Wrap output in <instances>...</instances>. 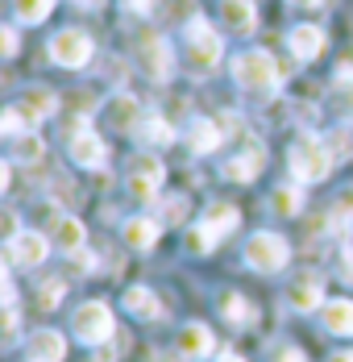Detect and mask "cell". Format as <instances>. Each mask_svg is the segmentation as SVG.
<instances>
[{
  "instance_id": "cell-1",
  "label": "cell",
  "mask_w": 353,
  "mask_h": 362,
  "mask_svg": "<svg viewBox=\"0 0 353 362\" xmlns=\"http://www.w3.org/2000/svg\"><path fill=\"white\" fill-rule=\"evenodd\" d=\"M233 79H237V88H246L253 96H275L282 83V71L266 50H241L233 59Z\"/></svg>"
},
{
  "instance_id": "cell-2",
  "label": "cell",
  "mask_w": 353,
  "mask_h": 362,
  "mask_svg": "<svg viewBox=\"0 0 353 362\" xmlns=\"http://www.w3.org/2000/svg\"><path fill=\"white\" fill-rule=\"evenodd\" d=\"M333 163H337V150L328 142H320L316 134H304L291 146V171H295L299 183H320L333 171Z\"/></svg>"
},
{
  "instance_id": "cell-3",
  "label": "cell",
  "mask_w": 353,
  "mask_h": 362,
  "mask_svg": "<svg viewBox=\"0 0 353 362\" xmlns=\"http://www.w3.org/2000/svg\"><path fill=\"white\" fill-rule=\"evenodd\" d=\"M220 54H225L220 34L212 30L204 17H191V21H187V63H191V71H200V75L216 71Z\"/></svg>"
},
{
  "instance_id": "cell-4",
  "label": "cell",
  "mask_w": 353,
  "mask_h": 362,
  "mask_svg": "<svg viewBox=\"0 0 353 362\" xmlns=\"http://www.w3.org/2000/svg\"><path fill=\"white\" fill-rule=\"evenodd\" d=\"M287 258H291V246H287V238L282 233H270V229H262V233H253L246 242V262L253 271H262V275H275L287 267Z\"/></svg>"
},
{
  "instance_id": "cell-5",
  "label": "cell",
  "mask_w": 353,
  "mask_h": 362,
  "mask_svg": "<svg viewBox=\"0 0 353 362\" xmlns=\"http://www.w3.org/2000/svg\"><path fill=\"white\" fill-rule=\"evenodd\" d=\"M112 308L100 304V300H88V304H79L75 308V317H71V333L83 341V346H100L112 337Z\"/></svg>"
},
{
  "instance_id": "cell-6",
  "label": "cell",
  "mask_w": 353,
  "mask_h": 362,
  "mask_svg": "<svg viewBox=\"0 0 353 362\" xmlns=\"http://www.w3.org/2000/svg\"><path fill=\"white\" fill-rule=\"evenodd\" d=\"M92 54H96V42L83 34V30H59V34L50 37V59H54L59 67L79 71V67L92 63Z\"/></svg>"
},
{
  "instance_id": "cell-7",
  "label": "cell",
  "mask_w": 353,
  "mask_h": 362,
  "mask_svg": "<svg viewBox=\"0 0 353 362\" xmlns=\"http://www.w3.org/2000/svg\"><path fill=\"white\" fill-rule=\"evenodd\" d=\"M67 154H71V163H79V167H88V171H100L108 163V146L100 142V134H92L83 121H75L67 129Z\"/></svg>"
},
{
  "instance_id": "cell-8",
  "label": "cell",
  "mask_w": 353,
  "mask_h": 362,
  "mask_svg": "<svg viewBox=\"0 0 353 362\" xmlns=\"http://www.w3.org/2000/svg\"><path fill=\"white\" fill-rule=\"evenodd\" d=\"M37 213L46 217V221H42V225H46V238H50L63 254H79V250H83V225L71 217V213L54 209V204H42Z\"/></svg>"
},
{
  "instance_id": "cell-9",
  "label": "cell",
  "mask_w": 353,
  "mask_h": 362,
  "mask_svg": "<svg viewBox=\"0 0 353 362\" xmlns=\"http://www.w3.org/2000/svg\"><path fill=\"white\" fill-rule=\"evenodd\" d=\"M133 63H138L141 75H150V79H171V67H175L167 37H158V34H141L138 37V46H133Z\"/></svg>"
},
{
  "instance_id": "cell-10",
  "label": "cell",
  "mask_w": 353,
  "mask_h": 362,
  "mask_svg": "<svg viewBox=\"0 0 353 362\" xmlns=\"http://www.w3.org/2000/svg\"><path fill=\"white\" fill-rule=\"evenodd\" d=\"M125 180H129V192H133L138 200H154L158 187H162V158H158V154H133Z\"/></svg>"
},
{
  "instance_id": "cell-11",
  "label": "cell",
  "mask_w": 353,
  "mask_h": 362,
  "mask_svg": "<svg viewBox=\"0 0 353 362\" xmlns=\"http://www.w3.org/2000/svg\"><path fill=\"white\" fill-rule=\"evenodd\" d=\"M46 254H50V238L37 233V229H21L17 238L4 242V262L8 267H37V262H46Z\"/></svg>"
},
{
  "instance_id": "cell-12",
  "label": "cell",
  "mask_w": 353,
  "mask_h": 362,
  "mask_svg": "<svg viewBox=\"0 0 353 362\" xmlns=\"http://www.w3.org/2000/svg\"><path fill=\"white\" fill-rule=\"evenodd\" d=\"M104 121H108V129H116V134H138V125H141V109H138V100L129 96V92H112L104 100Z\"/></svg>"
},
{
  "instance_id": "cell-13",
  "label": "cell",
  "mask_w": 353,
  "mask_h": 362,
  "mask_svg": "<svg viewBox=\"0 0 353 362\" xmlns=\"http://www.w3.org/2000/svg\"><path fill=\"white\" fill-rule=\"evenodd\" d=\"M287 304H291V308H299V313L324 308V279H320L316 271L295 275V279H291V288H287Z\"/></svg>"
},
{
  "instance_id": "cell-14",
  "label": "cell",
  "mask_w": 353,
  "mask_h": 362,
  "mask_svg": "<svg viewBox=\"0 0 353 362\" xmlns=\"http://www.w3.org/2000/svg\"><path fill=\"white\" fill-rule=\"evenodd\" d=\"M67 354V341L59 329H34L25 337V362H63Z\"/></svg>"
},
{
  "instance_id": "cell-15",
  "label": "cell",
  "mask_w": 353,
  "mask_h": 362,
  "mask_svg": "<svg viewBox=\"0 0 353 362\" xmlns=\"http://www.w3.org/2000/svg\"><path fill=\"white\" fill-rule=\"evenodd\" d=\"M262 167H266V154H262V146H246L241 154H233V158L225 163V180H233V183H253Z\"/></svg>"
},
{
  "instance_id": "cell-16",
  "label": "cell",
  "mask_w": 353,
  "mask_h": 362,
  "mask_svg": "<svg viewBox=\"0 0 353 362\" xmlns=\"http://www.w3.org/2000/svg\"><path fill=\"white\" fill-rule=\"evenodd\" d=\"M175 350L183 354V358H208L212 350H216V341H212L208 325H200V321H191V325L179 329V341Z\"/></svg>"
},
{
  "instance_id": "cell-17",
  "label": "cell",
  "mask_w": 353,
  "mask_h": 362,
  "mask_svg": "<svg viewBox=\"0 0 353 362\" xmlns=\"http://www.w3.org/2000/svg\"><path fill=\"white\" fill-rule=\"evenodd\" d=\"M287 46H291V54L299 63H312V59H320V50H324V30L320 25H295L287 34Z\"/></svg>"
},
{
  "instance_id": "cell-18",
  "label": "cell",
  "mask_w": 353,
  "mask_h": 362,
  "mask_svg": "<svg viewBox=\"0 0 353 362\" xmlns=\"http://www.w3.org/2000/svg\"><path fill=\"white\" fill-rule=\"evenodd\" d=\"M241 225V213L233 209V204H212L208 213H204V221H200V229L208 233V242L216 246V238H225V233H233Z\"/></svg>"
},
{
  "instance_id": "cell-19",
  "label": "cell",
  "mask_w": 353,
  "mask_h": 362,
  "mask_svg": "<svg viewBox=\"0 0 353 362\" xmlns=\"http://www.w3.org/2000/svg\"><path fill=\"white\" fill-rule=\"evenodd\" d=\"M125 308L133 313V321H162V313H167V304L150 288H129L125 291Z\"/></svg>"
},
{
  "instance_id": "cell-20",
  "label": "cell",
  "mask_w": 353,
  "mask_h": 362,
  "mask_svg": "<svg viewBox=\"0 0 353 362\" xmlns=\"http://www.w3.org/2000/svg\"><path fill=\"white\" fill-rule=\"evenodd\" d=\"M154 242H158V221H150V217H129L125 221V246H129V250L150 254Z\"/></svg>"
},
{
  "instance_id": "cell-21",
  "label": "cell",
  "mask_w": 353,
  "mask_h": 362,
  "mask_svg": "<svg viewBox=\"0 0 353 362\" xmlns=\"http://www.w3.org/2000/svg\"><path fill=\"white\" fill-rule=\"evenodd\" d=\"M220 17L233 34H249L258 13H253V0H220Z\"/></svg>"
},
{
  "instance_id": "cell-22",
  "label": "cell",
  "mask_w": 353,
  "mask_h": 362,
  "mask_svg": "<svg viewBox=\"0 0 353 362\" xmlns=\"http://www.w3.org/2000/svg\"><path fill=\"white\" fill-rule=\"evenodd\" d=\"M328 109L341 125H353V75H341L333 88H328Z\"/></svg>"
},
{
  "instance_id": "cell-23",
  "label": "cell",
  "mask_w": 353,
  "mask_h": 362,
  "mask_svg": "<svg viewBox=\"0 0 353 362\" xmlns=\"http://www.w3.org/2000/svg\"><path fill=\"white\" fill-rule=\"evenodd\" d=\"M17 105L30 112L34 121H46V117H54V112H59V96H54L50 88H25V96H21Z\"/></svg>"
},
{
  "instance_id": "cell-24",
  "label": "cell",
  "mask_w": 353,
  "mask_h": 362,
  "mask_svg": "<svg viewBox=\"0 0 353 362\" xmlns=\"http://www.w3.org/2000/svg\"><path fill=\"white\" fill-rule=\"evenodd\" d=\"M324 329L337 337H353V300H328L324 304Z\"/></svg>"
},
{
  "instance_id": "cell-25",
  "label": "cell",
  "mask_w": 353,
  "mask_h": 362,
  "mask_svg": "<svg viewBox=\"0 0 353 362\" xmlns=\"http://www.w3.org/2000/svg\"><path fill=\"white\" fill-rule=\"evenodd\" d=\"M187 146H191L196 154H212V150L220 146V129H216V121L196 117V121H191V129H187Z\"/></svg>"
},
{
  "instance_id": "cell-26",
  "label": "cell",
  "mask_w": 353,
  "mask_h": 362,
  "mask_svg": "<svg viewBox=\"0 0 353 362\" xmlns=\"http://www.w3.org/2000/svg\"><path fill=\"white\" fill-rule=\"evenodd\" d=\"M138 138H141V142H150V146H171V142H175V129L167 125V117L145 112V117H141V125H138Z\"/></svg>"
},
{
  "instance_id": "cell-27",
  "label": "cell",
  "mask_w": 353,
  "mask_h": 362,
  "mask_svg": "<svg viewBox=\"0 0 353 362\" xmlns=\"http://www.w3.org/2000/svg\"><path fill=\"white\" fill-rule=\"evenodd\" d=\"M220 317L229 325H249L253 321V304H249L246 296H237V291H225L220 296Z\"/></svg>"
},
{
  "instance_id": "cell-28",
  "label": "cell",
  "mask_w": 353,
  "mask_h": 362,
  "mask_svg": "<svg viewBox=\"0 0 353 362\" xmlns=\"http://www.w3.org/2000/svg\"><path fill=\"white\" fill-rule=\"evenodd\" d=\"M8 154H13V163H37V158L46 154V146H42V138L30 129V134H17V138L8 142Z\"/></svg>"
},
{
  "instance_id": "cell-29",
  "label": "cell",
  "mask_w": 353,
  "mask_h": 362,
  "mask_svg": "<svg viewBox=\"0 0 353 362\" xmlns=\"http://www.w3.org/2000/svg\"><path fill=\"white\" fill-rule=\"evenodd\" d=\"M50 8H54V0H13V17L21 25H42L50 17Z\"/></svg>"
},
{
  "instance_id": "cell-30",
  "label": "cell",
  "mask_w": 353,
  "mask_h": 362,
  "mask_svg": "<svg viewBox=\"0 0 353 362\" xmlns=\"http://www.w3.org/2000/svg\"><path fill=\"white\" fill-rule=\"evenodd\" d=\"M37 121L30 117V112L21 109V105H8L4 109V117H0V129H4V138H17V134H30Z\"/></svg>"
},
{
  "instance_id": "cell-31",
  "label": "cell",
  "mask_w": 353,
  "mask_h": 362,
  "mask_svg": "<svg viewBox=\"0 0 353 362\" xmlns=\"http://www.w3.org/2000/svg\"><path fill=\"white\" fill-rule=\"evenodd\" d=\"M299 204H304V192L299 187H275V196H270V209L282 213V217H291V213H299Z\"/></svg>"
},
{
  "instance_id": "cell-32",
  "label": "cell",
  "mask_w": 353,
  "mask_h": 362,
  "mask_svg": "<svg viewBox=\"0 0 353 362\" xmlns=\"http://www.w3.org/2000/svg\"><path fill=\"white\" fill-rule=\"evenodd\" d=\"M63 296H67L63 279H42V284H37V308H54Z\"/></svg>"
},
{
  "instance_id": "cell-33",
  "label": "cell",
  "mask_w": 353,
  "mask_h": 362,
  "mask_svg": "<svg viewBox=\"0 0 353 362\" xmlns=\"http://www.w3.org/2000/svg\"><path fill=\"white\" fill-rule=\"evenodd\" d=\"M333 221H341V225L353 221V183H349V187H341V192L333 196Z\"/></svg>"
},
{
  "instance_id": "cell-34",
  "label": "cell",
  "mask_w": 353,
  "mask_h": 362,
  "mask_svg": "<svg viewBox=\"0 0 353 362\" xmlns=\"http://www.w3.org/2000/svg\"><path fill=\"white\" fill-rule=\"evenodd\" d=\"M183 217H187V200H183V196H171V200L162 204V221H167V225H179Z\"/></svg>"
},
{
  "instance_id": "cell-35",
  "label": "cell",
  "mask_w": 353,
  "mask_h": 362,
  "mask_svg": "<svg viewBox=\"0 0 353 362\" xmlns=\"http://www.w3.org/2000/svg\"><path fill=\"white\" fill-rule=\"evenodd\" d=\"M17 337V304H4V341Z\"/></svg>"
},
{
  "instance_id": "cell-36",
  "label": "cell",
  "mask_w": 353,
  "mask_h": 362,
  "mask_svg": "<svg viewBox=\"0 0 353 362\" xmlns=\"http://www.w3.org/2000/svg\"><path fill=\"white\" fill-rule=\"evenodd\" d=\"M0 50H4L8 59L17 54V30H13V25H4V30H0Z\"/></svg>"
},
{
  "instance_id": "cell-37",
  "label": "cell",
  "mask_w": 353,
  "mask_h": 362,
  "mask_svg": "<svg viewBox=\"0 0 353 362\" xmlns=\"http://www.w3.org/2000/svg\"><path fill=\"white\" fill-rule=\"evenodd\" d=\"M341 279H345V284L353 288V246H349L345 254H341Z\"/></svg>"
},
{
  "instance_id": "cell-38",
  "label": "cell",
  "mask_w": 353,
  "mask_h": 362,
  "mask_svg": "<svg viewBox=\"0 0 353 362\" xmlns=\"http://www.w3.org/2000/svg\"><path fill=\"white\" fill-rule=\"evenodd\" d=\"M125 8H129V13H138V17H145L154 4H150V0H125Z\"/></svg>"
},
{
  "instance_id": "cell-39",
  "label": "cell",
  "mask_w": 353,
  "mask_h": 362,
  "mask_svg": "<svg viewBox=\"0 0 353 362\" xmlns=\"http://www.w3.org/2000/svg\"><path fill=\"white\" fill-rule=\"evenodd\" d=\"M275 362H308V358H304L299 350H291V346H287V350H279V358H275Z\"/></svg>"
},
{
  "instance_id": "cell-40",
  "label": "cell",
  "mask_w": 353,
  "mask_h": 362,
  "mask_svg": "<svg viewBox=\"0 0 353 362\" xmlns=\"http://www.w3.org/2000/svg\"><path fill=\"white\" fill-rule=\"evenodd\" d=\"M328 362H353V350H337V354H333Z\"/></svg>"
},
{
  "instance_id": "cell-41",
  "label": "cell",
  "mask_w": 353,
  "mask_h": 362,
  "mask_svg": "<svg viewBox=\"0 0 353 362\" xmlns=\"http://www.w3.org/2000/svg\"><path fill=\"white\" fill-rule=\"evenodd\" d=\"M79 4H83V8H100L104 0H79Z\"/></svg>"
},
{
  "instance_id": "cell-42",
  "label": "cell",
  "mask_w": 353,
  "mask_h": 362,
  "mask_svg": "<svg viewBox=\"0 0 353 362\" xmlns=\"http://www.w3.org/2000/svg\"><path fill=\"white\" fill-rule=\"evenodd\" d=\"M220 362H246V358H241V354H225Z\"/></svg>"
},
{
  "instance_id": "cell-43",
  "label": "cell",
  "mask_w": 353,
  "mask_h": 362,
  "mask_svg": "<svg viewBox=\"0 0 353 362\" xmlns=\"http://www.w3.org/2000/svg\"><path fill=\"white\" fill-rule=\"evenodd\" d=\"M291 4H304V8H312V4H320V0H291Z\"/></svg>"
}]
</instances>
